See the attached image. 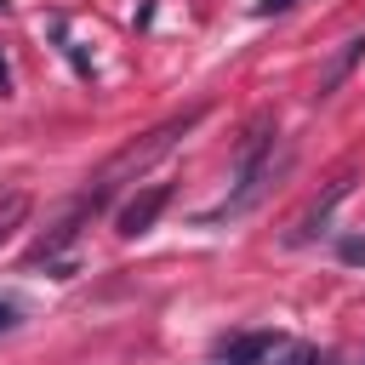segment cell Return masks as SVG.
<instances>
[{
  "label": "cell",
  "mask_w": 365,
  "mask_h": 365,
  "mask_svg": "<svg viewBox=\"0 0 365 365\" xmlns=\"http://www.w3.org/2000/svg\"><path fill=\"white\" fill-rule=\"evenodd\" d=\"M359 365H365V359H359Z\"/></svg>",
  "instance_id": "12"
},
{
  "label": "cell",
  "mask_w": 365,
  "mask_h": 365,
  "mask_svg": "<svg viewBox=\"0 0 365 365\" xmlns=\"http://www.w3.org/2000/svg\"><path fill=\"white\" fill-rule=\"evenodd\" d=\"M359 57H365V34H359V40H348V46H342V57H336V63H331V74H325V80H319V97H331V91H336V86H342V74H348V68H354V63H359Z\"/></svg>",
  "instance_id": "5"
},
{
  "label": "cell",
  "mask_w": 365,
  "mask_h": 365,
  "mask_svg": "<svg viewBox=\"0 0 365 365\" xmlns=\"http://www.w3.org/2000/svg\"><path fill=\"white\" fill-rule=\"evenodd\" d=\"M194 125H200V108H188V114H177V120H160L154 131H143L137 143H125V148H120V154L91 177V188H86V200H80V205H86V211H97L103 200H114V188L137 182V177H143L154 160H165V154L177 148V137H188Z\"/></svg>",
  "instance_id": "1"
},
{
  "label": "cell",
  "mask_w": 365,
  "mask_h": 365,
  "mask_svg": "<svg viewBox=\"0 0 365 365\" xmlns=\"http://www.w3.org/2000/svg\"><path fill=\"white\" fill-rule=\"evenodd\" d=\"M171 205V188L165 182H148V188H137L125 205H120V217H114V228L125 234V240H137V234H148L154 222H160V211Z\"/></svg>",
  "instance_id": "2"
},
{
  "label": "cell",
  "mask_w": 365,
  "mask_h": 365,
  "mask_svg": "<svg viewBox=\"0 0 365 365\" xmlns=\"http://www.w3.org/2000/svg\"><path fill=\"white\" fill-rule=\"evenodd\" d=\"M342 194H348V177H336V182L325 188V200H314V205H308V217H302V222L291 228V245H297V240H308V234H319V228L331 222V205H336Z\"/></svg>",
  "instance_id": "3"
},
{
  "label": "cell",
  "mask_w": 365,
  "mask_h": 365,
  "mask_svg": "<svg viewBox=\"0 0 365 365\" xmlns=\"http://www.w3.org/2000/svg\"><path fill=\"white\" fill-rule=\"evenodd\" d=\"M11 91V68H6V57H0V97Z\"/></svg>",
  "instance_id": "10"
},
{
  "label": "cell",
  "mask_w": 365,
  "mask_h": 365,
  "mask_svg": "<svg viewBox=\"0 0 365 365\" xmlns=\"http://www.w3.org/2000/svg\"><path fill=\"white\" fill-rule=\"evenodd\" d=\"M17 319H23V308H17L11 297H0V336H6V331H17Z\"/></svg>",
  "instance_id": "8"
},
{
  "label": "cell",
  "mask_w": 365,
  "mask_h": 365,
  "mask_svg": "<svg viewBox=\"0 0 365 365\" xmlns=\"http://www.w3.org/2000/svg\"><path fill=\"white\" fill-rule=\"evenodd\" d=\"M268 354H274V336H268V331H251V336H234L217 359H222V365H262Z\"/></svg>",
  "instance_id": "4"
},
{
  "label": "cell",
  "mask_w": 365,
  "mask_h": 365,
  "mask_svg": "<svg viewBox=\"0 0 365 365\" xmlns=\"http://www.w3.org/2000/svg\"><path fill=\"white\" fill-rule=\"evenodd\" d=\"M336 251H342V262H354V268H365V234H348V240H342Z\"/></svg>",
  "instance_id": "7"
},
{
  "label": "cell",
  "mask_w": 365,
  "mask_h": 365,
  "mask_svg": "<svg viewBox=\"0 0 365 365\" xmlns=\"http://www.w3.org/2000/svg\"><path fill=\"white\" fill-rule=\"evenodd\" d=\"M268 365H319V354H314L308 342H291V348H279V354H268Z\"/></svg>",
  "instance_id": "6"
},
{
  "label": "cell",
  "mask_w": 365,
  "mask_h": 365,
  "mask_svg": "<svg viewBox=\"0 0 365 365\" xmlns=\"http://www.w3.org/2000/svg\"><path fill=\"white\" fill-rule=\"evenodd\" d=\"M0 11H6V0H0Z\"/></svg>",
  "instance_id": "11"
},
{
  "label": "cell",
  "mask_w": 365,
  "mask_h": 365,
  "mask_svg": "<svg viewBox=\"0 0 365 365\" xmlns=\"http://www.w3.org/2000/svg\"><path fill=\"white\" fill-rule=\"evenodd\" d=\"M297 0H262V11H291Z\"/></svg>",
  "instance_id": "9"
}]
</instances>
